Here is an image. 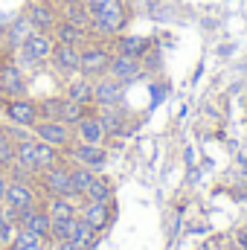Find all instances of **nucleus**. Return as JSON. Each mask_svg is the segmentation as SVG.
I'll return each mask as SVG.
<instances>
[{"label":"nucleus","mask_w":247,"mask_h":250,"mask_svg":"<svg viewBox=\"0 0 247 250\" xmlns=\"http://www.w3.org/2000/svg\"><path fill=\"white\" fill-rule=\"evenodd\" d=\"M84 6L90 12V38L93 41L111 44L117 35H123L131 21V9L125 0H84Z\"/></svg>","instance_id":"1"},{"label":"nucleus","mask_w":247,"mask_h":250,"mask_svg":"<svg viewBox=\"0 0 247 250\" xmlns=\"http://www.w3.org/2000/svg\"><path fill=\"white\" fill-rule=\"evenodd\" d=\"M3 204H6V209H9V215L15 221V215L21 209H29L35 204H41V189H38V184L32 178H9Z\"/></svg>","instance_id":"2"},{"label":"nucleus","mask_w":247,"mask_h":250,"mask_svg":"<svg viewBox=\"0 0 247 250\" xmlns=\"http://www.w3.org/2000/svg\"><path fill=\"white\" fill-rule=\"evenodd\" d=\"M35 181H38L41 195H47V198H73V201H82L79 189L73 187L70 163H67V160L59 163V166H53V169H47V172H41Z\"/></svg>","instance_id":"3"},{"label":"nucleus","mask_w":247,"mask_h":250,"mask_svg":"<svg viewBox=\"0 0 247 250\" xmlns=\"http://www.w3.org/2000/svg\"><path fill=\"white\" fill-rule=\"evenodd\" d=\"M114 62V50L111 44L105 41H90L82 47V56H79V73L87 76V79H102L108 76V67Z\"/></svg>","instance_id":"4"},{"label":"nucleus","mask_w":247,"mask_h":250,"mask_svg":"<svg viewBox=\"0 0 247 250\" xmlns=\"http://www.w3.org/2000/svg\"><path fill=\"white\" fill-rule=\"evenodd\" d=\"M53 50H56V38H53V32H32V35L23 41V47L15 50V53H18V64H21V70H23V67L47 64L50 62V56H53Z\"/></svg>","instance_id":"5"},{"label":"nucleus","mask_w":247,"mask_h":250,"mask_svg":"<svg viewBox=\"0 0 247 250\" xmlns=\"http://www.w3.org/2000/svg\"><path fill=\"white\" fill-rule=\"evenodd\" d=\"M64 160L67 163H76V166H87L93 172H102L108 166V148L105 146H93V143H79L73 140L67 148H64Z\"/></svg>","instance_id":"6"},{"label":"nucleus","mask_w":247,"mask_h":250,"mask_svg":"<svg viewBox=\"0 0 247 250\" xmlns=\"http://www.w3.org/2000/svg\"><path fill=\"white\" fill-rule=\"evenodd\" d=\"M3 114L12 125H21V128H29L38 123V99H29V96H15V99H3Z\"/></svg>","instance_id":"7"},{"label":"nucleus","mask_w":247,"mask_h":250,"mask_svg":"<svg viewBox=\"0 0 247 250\" xmlns=\"http://www.w3.org/2000/svg\"><path fill=\"white\" fill-rule=\"evenodd\" d=\"M79 218L93 230V233H105L114 221V201H82L79 204Z\"/></svg>","instance_id":"8"},{"label":"nucleus","mask_w":247,"mask_h":250,"mask_svg":"<svg viewBox=\"0 0 247 250\" xmlns=\"http://www.w3.org/2000/svg\"><path fill=\"white\" fill-rule=\"evenodd\" d=\"M23 15H26V21L32 23L35 32H53L56 23H59V3H53V0H29L23 6Z\"/></svg>","instance_id":"9"},{"label":"nucleus","mask_w":247,"mask_h":250,"mask_svg":"<svg viewBox=\"0 0 247 250\" xmlns=\"http://www.w3.org/2000/svg\"><path fill=\"white\" fill-rule=\"evenodd\" d=\"M32 137L41 140V143H50V146H56V148L64 151V148L73 143V128L64 125L62 120H38V123L32 125Z\"/></svg>","instance_id":"10"},{"label":"nucleus","mask_w":247,"mask_h":250,"mask_svg":"<svg viewBox=\"0 0 247 250\" xmlns=\"http://www.w3.org/2000/svg\"><path fill=\"white\" fill-rule=\"evenodd\" d=\"M15 221H18V227H21V230H29V233H35V236H41V239H47V242H50L53 218H50V212H47L44 201H41V204H35V207H29V209H21V212L15 215Z\"/></svg>","instance_id":"11"},{"label":"nucleus","mask_w":247,"mask_h":250,"mask_svg":"<svg viewBox=\"0 0 247 250\" xmlns=\"http://www.w3.org/2000/svg\"><path fill=\"white\" fill-rule=\"evenodd\" d=\"M0 96L3 99H15V96H26V76L21 70V64L12 59L0 62Z\"/></svg>","instance_id":"12"},{"label":"nucleus","mask_w":247,"mask_h":250,"mask_svg":"<svg viewBox=\"0 0 247 250\" xmlns=\"http://www.w3.org/2000/svg\"><path fill=\"white\" fill-rule=\"evenodd\" d=\"M73 140H79V143H93V146H105V143H108V131H105V125L99 120L96 108H93L90 114H84L79 123L73 125Z\"/></svg>","instance_id":"13"},{"label":"nucleus","mask_w":247,"mask_h":250,"mask_svg":"<svg viewBox=\"0 0 247 250\" xmlns=\"http://www.w3.org/2000/svg\"><path fill=\"white\" fill-rule=\"evenodd\" d=\"M79 56H82V50L79 47H70V44H56V50H53V56H50V67H53V73L56 76H62L64 82L67 79H73V76H79Z\"/></svg>","instance_id":"14"},{"label":"nucleus","mask_w":247,"mask_h":250,"mask_svg":"<svg viewBox=\"0 0 247 250\" xmlns=\"http://www.w3.org/2000/svg\"><path fill=\"white\" fill-rule=\"evenodd\" d=\"M123 87L117 79L111 76H102V79H93V105L96 108H111V105H123Z\"/></svg>","instance_id":"15"},{"label":"nucleus","mask_w":247,"mask_h":250,"mask_svg":"<svg viewBox=\"0 0 247 250\" xmlns=\"http://www.w3.org/2000/svg\"><path fill=\"white\" fill-rule=\"evenodd\" d=\"M154 47V38L148 35H131V32H123L111 41V50L120 53V56H131V59H143L148 50Z\"/></svg>","instance_id":"16"},{"label":"nucleus","mask_w":247,"mask_h":250,"mask_svg":"<svg viewBox=\"0 0 247 250\" xmlns=\"http://www.w3.org/2000/svg\"><path fill=\"white\" fill-rule=\"evenodd\" d=\"M108 76L117 79L120 84H131L134 79H140V76H145V73H143L140 59H131V56H120V53H114V62H111V67H108Z\"/></svg>","instance_id":"17"},{"label":"nucleus","mask_w":247,"mask_h":250,"mask_svg":"<svg viewBox=\"0 0 247 250\" xmlns=\"http://www.w3.org/2000/svg\"><path fill=\"white\" fill-rule=\"evenodd\" d=\"M53 38H56V44H70V47H79V50L93 41V38H90V29L76 26V23L62 21V18H59V23H56V29H53Z\"/></svg>","instance_id":"18"},{"label":"nucleus","mask_w":247,"mask_h":250,"mask_svg":"<svg viewBox=\"0 0 247 250\" xmlns=\"http://www.w3.org/2000/svg\"><path fill=\"white\" fill-rule=\"evenodd\" d=\"M32 32H35V29H32V23L26 21V15H18V18H12V21L6 23V29H3L6 47H9V50H21V47H23V41H26Z\"/></svg>","instance_id":"19"},{"label":"nucleus","mask_w":247,"mask_h":250,"mask_svg":"<svg viewBox=\"0 0 247 250\" xmlns=\"http://www.w3.org/2000/svg\"><path fill=\"white\" fill-rule=\"evenodd\" d=\"M64 96L73 99V102H82V105H93V79H87V76H82V73L73 76V79H67Z\"/></svg>","instance_id":"20"},{"label":"nucleus","mask_w":247,"mask_h":250,"mask_svg":"<svg viewBox=\"0 0 247 250\" xmlns=\"http://www.w3.org/2000/svg\"><path fill=\"white\" fill-rule=\"evenodd\" d=\"M59 163H64V151L62 148L35 140V172L41 175V172H47V169H53V166H59ZM38 175H35V178H38Z\"/></svg>","instance_id":"21"},{"label":"nucleus","mask_w":247,"mask_h":250,"mask_svg":"<svg viewBox=\"0 0 247 250\" xmlns=\"http://www.w3.org/2000/svg\"><path fill=\"white\" fill-rule=\"evenodd\" d=\"M96 114H99V120H102V125H105L108 137H117V134H123L125 125H128V117H125L123 105H111V108H96Z\"/></svg>","instance_id":"22"},{"label":"nucleus","mask_w":247,"mask_h":250,"mask_svg":"<svg viewBox=\"0 0 247 250\" xmlns=\"http://www.w3.org/2000/svg\"><path fill=\"white\" fill-rule=\"evenodd\" d=\"M79 204L82 201H73V198H47L44 207L50 212L53 221H64V218H79Z\"/></svg>","instance_id":"23"},{"label":"nucleus","mask_w":247,"mask_h":250,"mask_svg":"<svg viewBox=\"0 0 247 250\" xmlns=\"http://www.w3.org/2000/svg\"><path fill=\"white\" fill-rule=\"evenodd\" d=\"M82 201H114V184H111V178H105L102 172L93 178V184L84 189V195H82Z\"/></svg>","instance_id":"24"},{"label":"nucleus","mask_w":247,"mask_h":250,"mask_svg":"<svg viewBox=\"0 0 247 250\" xmlns=\"http://www.w3.org/2000/svg\"><path fill=\"white\" fill-rule=\"evenodd\" d=\"M93 108H96V105H82V102H73V99H67V96H64V99H62V114H59V120H62L64 125H70V128H73V125L84 117V114H90Z\"/></svg>","instance_id":"25"},{"label":"nucleus","mask_w":247,"mask_h":250,"mask_svg":"<svg viewBox=\"0 0 247 250\" xmlns=\"http://www.w3.org/2000/svg\"><path fill=\"white\" fill-rule=\"evenodd\" d=\"M47 248H50L47 239H41V236H35L29 230H18V236H15L9 250H47Z\"/></svg>","instance_id":"26"},{"label":"nucleus","mask_w":247,"mask_h":250,"mask_svg":"<svg viewBox=\"0 0 247 250\" xmlns=\"http://www.w3.org/2000/svg\"><path fill=\"white\" fill-rule=\"evenodd\" d=\"M59 18L76 23V26L90 29V12H87V6H59Z\"/></svg>","instance_id":"27"},{"label":"nucleus","mask_w":247,"mask_h":250,"mask_svg":"<svg viewBox=\"0 0 247 250\" xmlns=\"http://www.w3.org/2000/svg\"><path fill=\"white\" fill-rule=\"evenodd\" d=\"M76 221H79V218L53 221V227H50V245H59V242H67V239H73V233H76Z\"/></svg>","instance_id":"28"},{"label":"nucleus","mask_w":247,"mask_h":250,"mask_svg":"<svg viewBox=\"0 0 247 250\" xmlns=\"http://www.w3.org/2000/svg\"><path fill=\"white\" fill-rule=\"evenodd\" d=\"M96 175H99V172H93V169H87V166H76V163H70V178H73V187L79 189V195H84V189L93 184Z\"/></svg>","instance_id":"29"},{"label":"nucleus","mask_w":247,"mask_h":250,"mask_svg":"<svg viewBox=\"0 0 247 250\" xmlns=\"http://www.w3.org/2000/svg\"><path fill=\"white\" fill-rule=\"evenodd\" d=\"M62 99L64 96L38 99V117H41V120H59V114H62Z\"/></svg>","instance_id":"30"},{"label":"nucleus","mask_w":247,"mask_h":250,"mask_svg":"<svg viewBox=\"0 0 247 250\" xmlns=\"http://www.w3.org/2000/svg\"><path fill=\"white\" fill-rule=\"evenodd\" d=\"M15 163V140L6 134V128H0V169H9Z\"/></svg>","instance_id":"31"},{"label":"nucleus","mask_w":247,"mask_h":250,"mask_svg":"<svg viewBox=\"0 0 247 250\" xmlns=\"http://www.w3.org/2000/svg\"><path fill=\"white\" fill-rule=\"evenodd\" d=\"M73 239L82 245V248H96V239H99V233H93L82 218L76 221V233H73Z\"/></svg>","instance_id":"32"},{"label":"nucleus","mask_w":247,"mask_h":250,"mask_svg":"<svg viewBox=\"0 0 247 250\" xmlns=\"http://www.w3.org/2000/svg\"><path fill=\"white\" fill-rule=\"evenodd\" d=\"M18 221H6L3 227H0V250H9L12 248V242H15V236H18Z\"/></svg>","instance_id":"33"},{"label":"nucleus","mask_w":247,"mask_h":250,"mask_svg":"<svg viewBox=\"0 0 247 250\" xmlns=\"http://www.w3.org/2000/svg\"><path fill=\"white\" fill-rule=\"evenodd\" d=\"M233 248L236 250H247V227H239L233 236Z\"/></svg>","instance_id":"34"},{"label":"nucleus","mask_w":247,"mask_h":250,"mask_svg":"<svg viewBox=\"0 0 247 250\" xmlns=\"http://www.w3.org/2000/svg\"><path fill=\"white\" fill-rule=\"evenodd\" d=\"M53 248H56V250H84L82 245H79V242H76V239H67V242H59V245H53Z\"/></svg>","instance_id":"35"},{"label":"nucleus","mask_w":247,"mask_h":250,"mask_svg":"<svg viewBox=\"0 0 247 250\" xmlns=\"http://www.w3.org/2000/svg\"><path fill=\"white\" fill-rule=\"evenodd\" d=\"M6 184H9V175H6V169H0V201L6 195Z\"/></svg>","instance_id":"36"},{"label":"nucleus","mask_w":247,"mask_h":250,"mask_svg":"<svg viewBox=\"0 0 247 250\" xmlns=\"http://www.w3.org/2000/svg\"><path fill=\"white\" fill-rule=\"evenodd\" d=\"M6 221H12V215H9V209H6V204L0 201V227H3Z\"/></svg>","instance_id":"37"},{"label":"nucleus","mask_w":247,"mask_h":250,"mask_svg":"<svg viewBox=\"0 0 247 250\" xmlns=\"http://www.w3.org/2000/svg\"><path fill=\"white\" fill-rule=\"evenodd\" d=\"M59 6H84V0H56Z\"/></svg>","instance_id":"38"},{"label":"nucleus","mask_w":247,"mask_h":250,"mask_svg":"<svg viewBox=\"0 0 247 250\" xmlns=\"http://www.w3.org/2000/svg\"><path fill=\"white\" fill-rule=\"evenodd\" d=\"M9 21H12V18H6V15L0 12V29H6V23H9Z\"/></svg>","instance_id":"39"},{"label":"nucleus","mask_w":247,"mask_h":250,"mask_svg":"<svg viewBox=\"0 0 247 250\" xmlns=\"http://www.w3.org/2000/svg\"><path fill=\"white\" fill-rule=\"evenodd\" d=\"M195 250H215V248H209V245H201V248H195Z\"/></svg>","instance_id":"40"},{"label":"nucleus","mask_w":247,"mask_h":250,"mask_svg":"<svg viewBox=\"0 0 247 250\" xmlns=\"http://www.w3.org/2000/svg\"><path fill=\"white\" fill-rule=\"evenodd\" d=\"M47 250H56V248H53V245H50V248H47Z\"/></svg>","instance_id":"41"},{"label":"nucleus","mask_w":247,"mask_h":250,"mask_svg":"<svg viewBox=\"0 0 247 250\" xmlns=\"http://www.w3.org/2000/svg\"><path fill=\"white\" fill-rule=\"evenodd\" d=\"M84 250H93V248H84Z\"/></svg>","instance_id":"42"},{"label":"nucleus","mask_w":247,"mask_h":250,"mask_svg":"<svg viewBox=\"0 0 247 250\" xmlns=\"http://www.w3.org/2000/svg\"><path fill=\"white\" fill-rule=\"evenodd\" d=\"M53 3H56V0H53Z\"/></svg>","instance_id":"43"},{"label":"nucleus","mask_w":247,"mask_h":250,"mask_svg":"<svg viewBox=\"0 0 247 250\" xmlns=\"http://www.w3.org/2000/svg\"><path fill=\"white\" fill-rule=\"evenodd\" d=\"M245 114H247V111H245Z\"/></svg>","instance_id":"44"},{"label":"nucleus","mask_w":247,"mask_h":250,"mask_svg":"<svg viewBox=\"0 0 247 250\" xmlns=\"http://www.w3.org/2000/svg\"><path fill=\"white\" fill-rule=\"evenodd\" d=\"M233 250H236V248H233Z\"/></svg>","instance_id":"45"}]
</instances>
